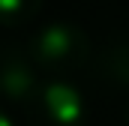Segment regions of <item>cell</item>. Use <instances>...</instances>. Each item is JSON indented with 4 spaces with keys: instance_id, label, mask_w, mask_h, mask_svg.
<instances>
[{
    "instance_id": "6da1fadb",
    "label": "cell",
    "mask_w": 129,
    "mask_h": 126,
    "mask_svg": "<svg viewBox=\"0 0 129 126\" xmlns=\"http://www.w3.org/2000/svg\"><path fill=\"white\" fill-rule=\"evenodd\" d=\"M27 54L39 72L66 75V72L81 69L90 60V39L81 27H75L69 21H54L33 33Z\"/></svg>"
},
{
    "instance_id": "7a4b0ae2",
    "label": "cell",
    "mask_w": 129,
    "mask_h": 126,
    "mask_svg": "<svg viewBox=\"0 0 129 126\" xmlns=\"http://www.w3.org/2000/svg\"><path fill=\"white\" fill-rule=\"evenodd\" d=\"M84 96L66 81H48L27 102V126H84Z\"/></svg>"
},
{
    "instance_id": "3957f363",
    "label": "cell",
    "mask_w": 129,
    "mask_h": 126,
    "mask_svg": "<svg viewBox=\"0 0 129 126\" xmlns=\"http://www.w3.org/2000/svg\"><path fill=\"white\" fill-rule=\"evenodd\" d=\"M39 87V69L30 60L27 48L0 45V99L27 105Z\"/></svg>"
},
{
    "instance_id": "277c9868",
    "label": "cell",
    "mask_w": 129,
    "mask_h": 126,
    "mask_svg": "<svg viewBox=\"0 0 129 126\" xmlns=\"http://www.w3.org/2000/svg\"><path fill=\"white\" fill-rule=\"evenodd\" d=\"M96 78L105 87L129 90V30H120L96 57Z\"/></svg>"
},
{
    "instance_id": "5b68a950",
    "label": "cell",
    "mask_w": 129,
    "mask_h": 126,
    "mask_svg": "<svg viewBox=\"0 0 129 126\" xmlns=\"http://www.w3.org/2000/svg\"><path fill=\"white\" fill-rule=\"evenodd\" d=\"M39 9H42V0H0V24L21 27L39 15Z\"/></svg>"
},
{
    "instance_id": "8992f818",
    "label": "cell",
    "mask_w": 129,
    "mask_h": 126,
    "mask_svg": "<svg viewBox=\"0 0 129 126\" xmlns=\"http://www.w3.org/2000/svg\"><path fill=\"white\" fill-rule=\"evenodd\" d=\"M0 126H15V123H12V117H9L3 108H0Z\"/></svg>"
},
{
    "instance_id": "52a82bcc",
    "label": "cell",
    "mask_w": 129,
    "mask_h": 126,
    "mask_svg": "<svg viewBox=\"0 0 129 126\" xmlns=\"http://www.w3.org/2000/svg\"><path fill=\"white\" fill-rule=\"evenodd\" d=\"M123 117H126V123H129V99H126V108H123Z\"/></svg>"
}]
</instances>
